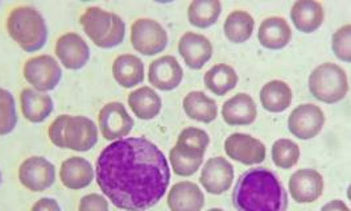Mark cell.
<instances>
[{"label": "cell", "instance_id": "obj_1", "mask_svg": "<svg viewBox=\"0 0 351 211\" xmlns=\"http://www.w3.org/2000/svg\"><path fill=\"white\" fill-rule=\"evenodd\" d=\"M95 178L106 198L125 211H145L165 195L171 168L156 144L145 138L112 141L98 156Z\"/></svg>", "mask_w": 351, "mask_h": 211}, {"label": "cell", "instance_id": "obj_2", "mask_svg": "<svg viewBox=\"0 0 351 211\" xmlns=\"http://www.w3.org/2000/svg\"><path fill=\"white\" fill-rule=\"evenodd\" d=\"M237 211H287L288 194L279 176L256 166L238 178L231 194Z\"/></svg>", "mask_w": 351, "mask_h": 211}, {"label": "cell", "instance_id": "obj_3", "mask_svg": "<svg viewBox=\"0 0 351 211\" xmlns=\"http://www.w3.org/2000/svg\"><path fill=\"white\" fill-rule=\"evenodd\" d=\"M8 35L25 52H37L48 40L47 21L41 12L31 5L14 8L5 21Z\"/></svg>", "mask_w": 351, "mask_h": 211}, {"label": "cell", "instance_id": "obj_4", "mask_svg": "<svg viewBox=\"0 0 351 211\" xmlns=\"http://www.w3.org/2000/svg\"><path fill=\"white\" fill-rule=\"evenodd\" d=\"M80 21L90 40L101 48H114L123 42L125 23L114 12L101 7H88Z\"/></svg>", "mask_w": 351, "mask_h": 211}, {"label": "cell", "instance_id": "obj_5", "mask_svg": "<svg viewBox=\"0 0 351 211\" xmlns=\"http://www.w3.org/2000/svg\"><path fill=\"white\" fill-rule=\"evenodd\" d=\"M308 86L317 101L335 105L349 92V78L343 68L334 62H324L309 74Z\"/></svg>", "mask_w": 351, "mask_h": 211}, {"label": "cell", "instance_id": "obj_6", "mask_svg": "<svg viewBox=\"0 0 351 211\" xmlns=\"http://www.w3.org/2000/svg\"><path fill=\"white\" fill-rule=\"evenodd\" d=\"M23 74L32 88L37 91L47 92L57 88L62 77V69L54 57L49 54H40L27 60Z\"/></svg>", "mask_w": 351, "mask_h": 211}, {"label": "cell", "instance_id": "obj_7", "mask_svg": "<svg viewBox=\"0 0 351 211\" xmlns=\"http://www.w3.org/2000/svg\"><path fill=\"white\" fill-rule=\"evenodd\" d=\"M131 44L144 55H155L168 45V32L154 18H141L131 27Z\"/></svg>", "mask_w": 351, "mask_h": 211}, {"label": "cell", "instance_id": "obj_8", "mask_svg": "<svg viewBox=\"0 0 351 211\" xmlns=\"http://www.w3.org/2000/svg\"><path fill=\"white\" fill-rule=\"evenodd\" d=\"M325 112L319 106L302 103L292 110L288 116V129L300 140H311L322 131Z\"/></svg>", "mask_w": 351, "mask_h": 211}, {"label": "cell", "instance_id": "obj_9", "mask_svg": "<svg viewBox=\"0 0 351 211\" xmlns=\"http://www.w3.org/2000/svg\"><path fill=\"white\" fill-rule=\"evenodd\" d=\"M19 179L31 192H44L56 181V168L49 160L43 156H31L21 162Z\"/></svg>", "mask_w": 351, "mask_h": 211}, {"label": "cell", "instance_id": "obj_10", "mask_svg": "<svg viewBox=\"0 0 351 211\" xmlns=\"http://www.w3.org/2000/svg\"><path fill=\"white\" fill-rule=\"evenodd\" d=\"M98 123L106 140H122L130 135L134 119L121 102H110L104 106L98 115Z\"/></svg>", "mask_w": 351, "mask_h": 211}, {"label": "cell", "instance_id": "obj_11", "mask_svg": "<svg viewBox=\"0 0 351 211\" xmlns=\"http://www.w3.org/2000/svg\"><path fill=\"white\" fill-rule=\"evenodd\" d=\"M225 152L228 158L243 165L262 164L267 156L263 141L242 132L231 134L225 140Z\"/></svg>", "mask_w": 351, "mask_h": 211}, {"label": "cell", "instance_id": "obj_12", "mask_svg": "<svg viewBox=\"0 0 351 211\" xmlns=\"http://www.w3.org/2000/svg\"><path fill=\"white\" fill-rule=\"evenodd\" d=\"M234 166L228 158H211L201 169L199 182L204 189L213 195H221L230 190L234 182Z\"/></svg>", "mask_w": 351, "mask_h": 211}, {"label": "cell", "instance_id": "obj_13", "mask_svg": "<svg viewBox=\"0 0 351 211\" xmlns=\"http://www.w3.org/2000/svg\"><path fill=\"white\" fill-rule=\"evenodd\" d=\"M98 142V127L88 116H71L65 125V149L88 152Z\"/></svg>", "mask_w": 351, "mask_h": 211}, {"label": "cell", "instance_id": "obj_14", "mask_svg": "<svg viewBox=\"0 0 351 211\" xmlns=\"http://www.w3.org/2000/svg\"><path fill=\"white\" fill-rule=\"evenodd\" d=\"M288 188L298 203H312L324 193V177L316 169L302 168L291 176Z\"/></svg>", "mask_w": 351, "mask_h": 211}, {"label": "cell", "instance_id": "obj_15", "mask_svg": "<svg viewBox=\"0 0 351 211\" xmlns=\"http://www.w3.org/2000/svg\"><path fill=\"white\" fill-rule=\"evenodd\" d=\"M54 52L60 62L71 71H78L88 64L90 58V48L82 36L69 32L61 36L57 42Z\"/></svg>", "mask_w": 351, "mask_h": 211}, {"label": "cell", "instance_id": "obj_16", "mask_svg": "<svg viewBox=\"0 0 351 211\" xmlns=\"http://www.w3.org/2000/svg\"><path fill=\"white\" fill-rule=\"evenodd\" d=\"M184 78V71L175 55L165 54L149 64L148 81L154 88L171 91L180 86Z\"/></svg>", "mask_w": 351, "mask_h": 211}, {"label": "cell", "instance_id": "obj_17", "mask_svg": "<svg viewBox=\"0 0 351 211\" xmlns=\"http://www.w3.org/2000/svg\"><path fill=\"white\" fill-rule=\"evenodd\" d=\"M178 53L193 71H199L213 55V45L206 36L195 32H185L178 41Z\"/></svg>", "mask_w": 351, "mask_h": 211}, {"label": "cell", "instance_id": "obj_18", "mask_svg": "<svg viewBox=\"0 0 351 211\" xmlns=\"http://www.w3.org/2000/svg\"><path fill=\"white\" fill-rule=\"evenodd\" d=\"M167 203L171 211H201L205 206V195L197 184L181 181L171 188Z\"/></svg>", "mask_w": 351, "mask_h": 211}, {"label": "cell", "instance_id": "obj_19", "mask_svg": "<svg viewBox=\"0 0 351 211\" xmlns=\"http://www.w3.org/2000/svg\"><path fill=\"white\" fill-rule=\"evenodd\" d=\"M222 118L228 125H250L258 118V107L247 92H238L222 106Z\"/></svg>", "mask_w": 351, "mask_h": 211}, {"label": "cell", "instance_id": "obj_20", "mask_svg": "<svg viewBox=\"0 0 351 211\" xmlns=\"http://www.w3.org/2000/svg\"><path fill=\"white\" fill-rule=\"evenodd\" d=\"M258 40L265 49L279 51L285 48L292 40V28L281 16L264 18L258 29Z\"/></svg>", "mask_w": 351, "mask_h": 211}, {"label": "cell", "instance_id": "obj_21", "mask_svg": "<svg viewBox=\"0 0 351 211\" xmlns=\"http://www.w3.org/2000/svg\"><path fill=\"white\" fill-rule=\"evenodd\" d=\"M325 11L317 0H296L291 8V20L302 34H313L322 25Z\"/></svg>", "mask_w": 351, "mask_h": 211}, {"label": "cell", "instance_id": "obj_22", "mask_svg": "<svg viewBox=\"0 0 351 211\" xmlns=\"http://www.w3.org/2000/svg\"><path fill=\"white\" fill-rule=\"evenodd\" d=\"M20 106L23 116L31 123H43L52 114L53 99L51 95L35 88H23L20 94Z\"/></svg>", "mask_w": 351, "mask_h": 211}, {"label": "cell", "instance_id": "obj_23", "mask_svg": "<svg viewBox=\"0 0 351 211\" xmlns=\"http://www.w3.org/2000/svg\"><path fill=\"white\" fill-rule=\"evenodd\" d=\"M95 176L94 168L86 158H66L60 169V178L64 186L73 190H80L88 186Z\"/></svg>", "mask_w": 351, "mask_h": 211}, {"label": "cell", "instance_id": "obj_24", "mask_svg": "<svg viewBox=\"0 0 351 211\" xmlns=\"http://www.w3.org/2000/svg\"><path fill=\"white\" fill-rule=\"evenodd\" d=\"M112 75L122 88H135L144 81V64L135 54H121L112 62Z\"/></svg>", "mask_w": 351, "mask_h": 211}, {"label": "cell", "instance_id": "obj_25", "mask_svg": "<svg viewBox=\"0 0 351 211\" xmlns=\"http://www.w3.org/2000/svg\"><path fill=\"white\" fill-rule=\"evenodd\" d=\"M182 107L191 119L199 123H211L218 116L217 102L199 90L188 92L182 101Z\"/></svg>", "mask_w": 351, "mask_h": 211}, {"label": "cell", "instance_id": "obj_26", "mask_svg": "<svg viewBox=\"0 0 351 211\" xmlns=\"http://www.w3.org/2000/svg\"><path fill=\"white\" fill-rule=\"evenodd\" d=\"M128 106L141 121L155 119L161 111L162 101L158 92L149 86H141L130 92Z\"/></svg>", "mask_w": 351, "mask_h": 211}, {"label": "cell", "instance_id": "obj_27", "mask_svg": "<svg viewBox=\"0 0 351 211\" xmlns=\"http://www.w3.org/2000/svg\"><path fill=\"white\" fill-rule=\"evenodd\" d=\"M259 97L264 110L272 114L284 112L293 101L292 88L281 79L267 82L261 90Z\"/></svg>", "mask_w": 351, "mask_h": 211}, {"label": "cell", "instance_id": "obj_28", "mask_svg": "<svg viewBox=\"0 0 351 211\" xmlns=\"http://www.w3.org/2000/svg\"><path fill=\"white\" fill-rule=\"evenodd\" d=\"M238 81V73L228 64H217L204 75L205 86L218 97H223L237 88Z\"/></svg>", "mask_w": 351, "mask_h": 211}, {"label": "cell", "instance_id": "obj_29", "mask_svg": "<svg viewBox=\"0 0 351 211\" xmlns=\"http://www.w3.org/2000/svg\"><path fill=\"white\" fill-rule=\"evenodd\" d=\"M205 153L192 148L176 144L169 152V162L177 176L191 177L198 172L204 164Z\"/></svg>", "mask_w": 351, "mask_h": 211}, {"label": "cell", "instance_id": "obj_30", "mask_svg": "<svg viewBox=\"0 0 351 211\" xmlns=\"http://www.w3.org/2000/svg\"><path fill=\"white\" fill-rule=\"evenodd\" d=\"M255 28V20L252 15L243 10H235L230 12L223 24V32L228 41L234 44H243L251 38Z\"/></svg>", "mask_w": 351, "mask_h": 211}, {"label": "cell", "instance_id": "obj_31", "mask_svg": "<svg viewBox=\"0 0 351 211\" xmlns=\"http://www.w3.org/2000/svg\"><path fill=\"white\" fill-rule=\"evenodd\" d=\"M222 3L219 0H193L188 7L189 23L197 28H209L221 16Z\"/></svg>", "mask_w": 351, "mask_h": 211}, {"label": "cell", "instance_id": "obj_32", "mask_svg": "<svg viewBox=\"0 0 351 211\" xmlns=\"http://www.w3.org/2000/svg\"><path fill=\"white\" fill-rule=\"evenodd\" d=\"M271 156L278 168L292 169L298 165L301 156L299 144L291 139H279L272 144Z\"/></svg>", "mask_w": 351, "mask_h": 211}, {"label": "cell", "instance_id": "obj_33", "mask_svg": "<svg viewBox=\"0 0 351 211\" xmlns=\"http://www.w3.org/2000/svg\"><path fill=\"white\" fill-rule=\"evenodd\" d=\"M18 124L16 102L11 91L0 88V136L11 134Z\"/></svg>", "mask_w": 351, "mask_h": 211}, {"label": "cell", "instance_id": "obj_34", "mask_svg": "<svg viewBox=\"0 0 351 211\" xmlns=\"http://www.w3.org/2000/svg\"><path fill=\"white\" fill-rule=\"evenodd\" d=\"M176 144L206 153V149L210 144V138H209V134L201 128L188 127L180 132Z\"/></svg>", "mask_w": 351, "mask_h": 211}, {"label": "cell", "instance_id": "obj_35", "mask_svg": "<svg viewBox=\"0 0 351 211\" xmlns=\"http://www.w3.org/2000/svg\"><path fill=\"white\" fill-rule=\"evenodd\" d=\"M332 51L338 60L351 62V24H345L334 32Z\"/></svg>", "mask_w": 351, "mask_h": 211}, {"label": "cell", "instance_id": "obj_36", "mask_svg": "<svg viewBox=\"0 0 351 211\" xmlns=\"http://www.w3.org/2000/svg\"><path fill=\"white\" fill-rule=\"evenodd\" d=\"M68 118L69 115L57 116L48 129L49 139L58 148H65V125H66Z\"/></svg>", "mask_w": 351, "mask_h": 211}, {"label": "cell", "instance_id": "obj_37", "mask_svg": "<svg viewBox=\"0 0 351 211\" xmlns=\"http://www.w3.org/2000/svg\"><path fill=\"white\" fill-rule=\"evenodd\" d=\"M78 211H110V206L105 195L91 193L81 198Z\"/></svg>", "mask_w": 351, "mask_h": 211}, {"label": "cell", "instance_id": "obj_38", "mask_svg": "<svg viewBox=\"0 0 351 211\" xmlns=\"http://www.w3.org/2000/svg\"><path fill=\"white\" fill-rule=\"evenodd\" d=\"M31 211H61V208L56 199L44 197L36 202Z\"/></svg>", "mask_w": 351, "mask_h": 211}, {"label": "cell", "instance_id": "obj_39", "mask_svg": "<svg viewBox=\"0 0 351 211\" xmlns=\"http://www.w3.org/2000/svg\"><path fill=\"white\" fill-rule=\"evenodd\" d=\"M319 211H351V209L342 199H333L325 203Z\"/></svg>", "mask_w": 351, "mask_h": 211}, {"label": "cell", "instance_id": "obj_40", "mask_svg": "<svg viewBox=\"0 0 351 211\" xmlns=\"http://www.w3.org/2000/svg\"><path fill=\"white\" fill-rule=\"evenodd\" d=\"M348 198H349V201L351 202V184L349 185V188H348Z\"/></svg>", "mask_w": 351, "mask_h": 211}, {"label": "cell", "instance_id": "obj_41", "mask_svg": "<svg viewBox=\"0 0 351 211\" xmlns=\"http://www.w3.org/2000/svg\"><path fill=\"white\" fill-rule=\"evenodd\" d=\"M208 211H225L223 209H219V208H214V209H210V210Z\"/></svg>", "mask_w": 351, "mask_h": 211}, {"label": "cell", "instance_id": "obj_42", "mask_svg": "<svg viewBox=\"0 0 351 211\" xmlns=\"http://www.w3.org/2000/svg\"><path fill=\"white\" fill-rule=\"evenodd\" d=\"M1 179H3V176H1V172H0V184H1Z\"/></svg>", "mask_w": 351, "mask_h": 211}]
</instances>
